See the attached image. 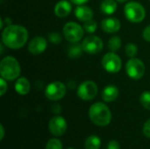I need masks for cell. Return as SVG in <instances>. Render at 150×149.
<instances>
[{"label": "cell", "mask_w": 150, "mask_h": 149, "mask_svg": "<svg viewBox=\"0 0 150 149\" xmlns=\"http://www.w3.org/2000/svg\"><path fill=\"white\" fill-rule=\"evenodd\" d=\"M28 31L19 25H7L2 32V41L11 49H18L25 45L28 40Z\"/></svg>", "instance_id": "6da1fadb"}, {"label": "cell", "mask_w": 150, "mask_h": 149, "mask_svg": "<svg viewBox=\"0 0 150 149\" xmlns=\"http://www.w3.org/2000/svg\"><path fill=\"white\" fill-rule=\"evenodd\" d=\"M89 118L96 126H106L111 123L112 112L105 104L97 102L90 107Z\"/></svg>", "instance_id": "7a4b0ae2"}, {"label": "cell", "mask_w": 150, "mask_h": 149, "mask_svg": "<svg viewBox=\"0 0 150 149\" xmlns=\"http://www.w3.org/2000/svg\"><path fill=\"white\" fill-rule=\"evenodd\" d=\"M20 65L16 58L13 56H6L1 60L0 62V75L1 77L6 81H13L20 76Z\"/></svg>", "instance_id": "3957f363"}, {"label": "cell", "mask_w": 150, "mask_h": 149, "mask_svg": "<svg viewBox=\"0 0 150 149\" xmlns=\"http://www.w3.org/2000/svg\"><path fill=\"white\" fill-rule=\"evenodd\" d=\"M124 13L126 18L132 23H140L146 16L144 6L135 1L127 3L124 8Z\"/></svg>", "instance_id": "277c9868"}, {"label": "cell", "mask_w": 150, "mask_h": 149, "mask_svg": "<svg viewBox=\"0 0 150 149\" xmlns=\"http://www.w3.org/2000/svg\"><path fill=\"white\" fill-rule=\"evenodd\" d=\"M62 32L64 38L68 41L71 43H76L79 42L83 39L84 29L83 26L76 22H68L64 25Z\"/></svg>", "instance_id": "5b68a950"}, {"label": "cell", "mask_w": 150, "mask_h": 149, "mask_svg": "<svg viewBox=\"0 0 150 149\" xmlns=\"http://www.w3.org/2000/svg\"><path fill=\"white\" fill-rule=\"evenodd\" d=\"M146 67L144 62L138 58H130L126 64V72L127 76L134 80H139L143 77Z\"/></svg>", "instance_id": "8992f818"}, {"label": "cell", "mask_w": 150, "mask_h": 149, "mask_svg": "<svg viewBox=\"0 0 150 149\" xmlns=\"http://www.w3.org/2000/svg\"><path fill=\"white\" fill-rule=\"evenodd\" d=\"M102 66L105 71L111 74H116L121 69L122 61L120 57L114 52H109L105 54L101 61Z\"/></svg>", "instance_id": "52a82bcc"}, {"label": "cell", "mask_w": 150, "mask_h": 149, "mask_svg": "<svg viewBox=\"0 0 150 149\" xmlns=\"http://www.w3.org/2000/svg\"><path fill=\"white\" fill-rule=\"evenodd\" d=\"M67 92L66 85L62 82H53L49 83L45 90V96L51 101H57L62 99Z\"/></svg>", "instance_id": "ba28073f"}, {"label": "cell", "mask_w": 150, "mask_h": 149, "mask_svg": "<svg viewBox=\"0 0 150 149\" xmlns=\"http://www.w3.org/2000/svg\"><path fill=\"white\" fill-rule=\"evenodd\" d=\"M98 88L93 81L83 82L77 89V96L84 101H90L96 97L98 95Z\"/></svg>", "instance_id": "9c48e42d"}, {"label": "cell", "mask_w": 150, "mask_h": 149, "mask_svg": "<svg viewBox=\"0 0 150 149\" xmlns=\"http://www.w3.org/2000/svg\"><path fill=\"white\" fill-rule=\"evenodd\" d=\"M83 49L85 53L90 54H95L100 53L103 50V40L96 35H90L84 38L82 42Z\"/></svg>", "instance_id": "30bf717a"}, {"label": "cell", "mask_w": 150, "mask_h": 149, "mask_svg": "<svg viewBox=\"0 0 150 149\" xmlns=\"http://www.w3.org/2000/svg\"><path fill=\"white\" fill-rule=\"evenodd\" d=\"M48 130L54 136H62L67 130V122L63 117L55 116L48 122Z\"/></svg>", "instance_id": "8fae6325"}, {"label": "cell", "mask_w": 150, "mask_h": 149, "mask_svg": "<svg viewBox=\"0 0 150 149\" xmlns=\"http://www.w3.org/2000/svg\"><path fill=\"white\" fill-rule=\"evenodd\" d=\"M47 47V42L45 38L41 36L34 37L28 44V51L32 54H42Z\"/></svg>", "instance_id": "7c38bea8"}, {"label": "cell", "mask_w": 150, "mask_h": 149, "mask_svg": "<svg viewBox=\"0 0 150 149\" xmlns=\"http://www.w3.org/2000/svg\"><path fill=\"white\" fill-rule=\"evenodd\" d=\"M120 21L116 18H106L101 22L102 30L107 33H113L120 31Z\"/></svg>", "instance_id": "4fadbf2b"}, {"label": "cell", "mask_w": 150, "mask_h": 149, "mask_svg": "<svg viewBox=\"0 0 150 149\" xmlns=\"http://www.w3.org/2000/svg\"><path fill=\"white\" fill-rule=\"evenodd\" d=\"M72 9V5L70 2L68 0H60L54 6V12L58 18H65L67 17Z\"/></svg>", "instance_id": "5bb4252c"}, {"label": "cell", "mask_w": 150, "mask_h": 149, "mask_svg": "<svg viewBox=\"0 0 150 149\" xmlns=\"http://www.w3.org/2000/svg\"><path fill=\"white\" fill-rule=\"evenodd\" d=\"M75 16L78 20L83 21V22H86L88 20L92 19L93 11L89 6L79 5L75 9Z\"/></svg>", "instance_id": "9a60e30c"}, {"label": "cell", "mask_w": 150, "mask_h": 149, "mask_svg": "<svg viewBox=\"0 0 150 149\" xmlns=\"http://www.w3.org/2000/svg\"><path fill=\"white\" fill-rule=\"evenodd\" d=\"M119 94H120V90L118 87H116L113 84H109L104 88L102 92V98L105 102L107 103L113 102L117 99Z\"/></svg>", "instance_id": "2e32d148"}, {"label": "cell", "mask_w": 150, "mask_h": 149, "mask_svg": "<svg viewBox=\"0 0 150 149\" xmlns=\"http://www.w3.org/2000/svg\"><path fill=\"white\" fill-rule=\"evenodd\" d=\"M31 89V84L28 79L24 76L18 77L15 83V90L18 94L21 96H25L29 93Z\"/></svg>", "instance_id": "e0dca14e"}, {"label": "cell", "mask_w": 150, "mask_h": 149, "mask_svg": "<svg viewBox=\"0 0 150 149\" xmlns=\"http://www.w3.org/2000/svg\"><path fill=\"white\" fill-rule=\"evenodd\" d=\"M117 3L115 0H104L101 3L100 10L105 15H112L117 10Z\"/></svg>", "instance_id": "ac0fdd59"}, {"label": "cell", "mask_w": 150, "mask_h": 149, "mask_svg": "<svg viewBox=\"0 0 150 149\" xmlns=\"http://www.w3.org/2000/svg\"><path fill=\"white\" fill-rule=\"evenodd\" d=\"M83 51V49L82 44H78L77 42L72 43L68 48V55L69 58L77 59L82 55Z\"/></svg>", "instance_id": "d6986e66"}, {"label": "cell", "mask_w": 150, "mask_h": 149, "mask_svg": "<svg viewBox=\"0 0 150 149\" xmlns=\"http://www.w3.org/2000/svg\"><path fill=\"white\" fill-rule=\"evenodd\" d=\"M101 147V140L98 136L91 135L84 141L85 149H99Z\"/></svg>", "instance_id": "ffe728a7"}, {"label": "cell", "mask_w": 150, "mask_h": 149, "mask_svg": "<svg viewBox=\"0 0 150 149\" xmlns=\"http://www.w3.org/2000/svg\"><path fill=\"white\" fill-rule=\"evenodd\" d=\"M121 47V39L119 36H112L108 41V48L112 52L118 51Z\"/></svg>", "instance_id": "44dd1931"}, {"label": "cell", "mask_w": 150, "mask_h": 149, "mask_svg": "<svg viewBox=\"0 0 150 149\" xmlns=\"http://www.w3.org/2000/svg\"><path fill=\"white\" fill-rule=\"evenodd\" d=\"M141 105L147 110H150V91L146 90L142 93L140 96Z\"/></svg>", "instance_id": "7402d4cb"}, {"label": "cell", "mask_w": 150, "mask_h": 149, "mask_svg": "<svg viewBox=\"0 0 150 149\" xmlns=\"http://www.w3.org/2000/svg\"><path fill=\"white\" fill-rule=\"evenodd\" d=\"M83 29L85 32H89V33H93L96 30H97V27H98V24L97 22L94 20V19H91V20H88L86 22H83Z\"/></svg>", "instance_id": "603a6c76"}, {"label": "cell", "mask_w": 150, "mask_h": 149, "mask_svg": "<svg viewBox=\"0 0 150 149\" xmlns=\"http://www.w3.org/2000/svg\"><path fill=\"white\" fill-rule=\"evenodd\" d=\"M125 52L127 54V55L130 58H134L135 57V55L137 54L138 52V47L134 43H128L126 47H125Z\"/></svg>", "instance_id": "cb8c5ba5"}, {"label": "cell", "mask_w": 150, "mask_h": 149, "mask_svg": "<svg viewBox=\"0 0 150 149\" xmlns=\"http://www.w3.org/2000/svg\"><path fill=\"white\" fill-rule=\"evenodd\" d=\"M46 149H62V143L59 139H50L47 143Z\"/></svg>", "instance_id": "d4e9b609"}, {"label": "cell", "mask_w": 150, "mask_h": 149, "mask_svg": "<svg viewBox=\"0 0 150 149\" xmlns=\"http://www.w3.org/2000/svg\"><path fill=\"white\" fill-rule=\"evenodd\" d=\"M48 40L52 44H60L62 41V36L58 32H51L48 34Z\"/></svg>", "instance_id": "484cf974"}, {"label": "cell", "mask_w": 150, "mask_h": 149, "mask_svg": "<svg viewBox=\"0 0 150 149\" xmlns=\"http://www.w3.org/2000/svg\"><path fill=\"white\" fill-rule=\"evenodd\" d=\"M7 83L6 80L4 79L3 77L0 79V96H4L5 94V92L7 91Z\"/></svg>", "instance_id": "4316f807"}, {"label": "cell", "mask_w": 150, "mask_h": 149, "mask_svg": "<svg viewBox=\"0 0 150 149\" xmlns=\"http://www.w3.org/2000/svg\"><path fill=\"white\" fill-rule=\"evenodd\" d=\"M143 133L147 138L150 139V119L145 122L143 126Z\"/></svg>", "instance_id": "83f0119b"}, {"label": "cell", "mask_w": 150, "mask_h": 149, "mask_svg": "<svg viewBox=\"0 0 150 149\" xmlns=\"http://www.w3.org/2000/svg\"><path fill=\"white\" fill-rule=\"evenodd\" d=\"M142 37L143 39L148 41V42H150V25L146 26L145 29L143 30V32H142Z\"/></svg>", "instance_id": "f1b7e54d"}, {"label": "cell", "mask_w": 150, "mask_h": 149, "mask_svg": "<svg viewBox=\"0 0 150 149\" xmlns=\"http://www.w3.org/2000/svg\"><path fill=\"white\" fill-rule=\"evenodd\" d=\"M106 149H120V146L117 141H109Z\"/></svg>", "instance_id": "f546056e"}, {"label": "cell", "mask_w": 150, "mask_h": 149, "mask_svg": "<svg viewBox=\"0 0 150 149\" xmlns=\"http://www.w3.org/2000/svg\"><path fill=\"white\" fill-rule=\"evenodd\" d=\"M73 4H77V5H83L85 3H87L89 0H70Z\"/></svg>", "instance_id": "4dcf8cb0"}, {"label": "cell", "mask_w": 150, "mask_h": 149, "mask_svg": "<svg viewBox=\"0 0 150 149\" xmlns=\"http://www.w3.org/2000/svg\"><path fill=\"white\" fill-rule=\"evenodd\" d=\"M0 132H1V136H0V140L3 141L4 138V126L1 124L0 125Z\"/></svg>", "instance_id": "1f68e13d"}, {"label": "cell", "mask_w": 150, "mask_h": 149, "mask_svg": "<svg viewBox=\"0 0 150 149\" xmlns=\"http://www.w3.org/2000/svg\"><path fill=\"white\" fill-rule=\"evenodd\" d=\"M116 1H118V2H120V3H125V2H127V1H128V0H116Z\"/></svg>", "instance_id": "d6a6232c"}, {"label": "cell", "mask_w": 150, "mask_h": 149, "mask_svg": "<svg viewBox=\"0 0 150 149\" xmlns=\"http://www.w3.org/2000/svg\"><path fill=\"white\" fill-rule=\"evenodd\" d=\"M68 149H75V148H69Z\"/></svg>", "instance_id": "836d02e7"}]
</instances>
